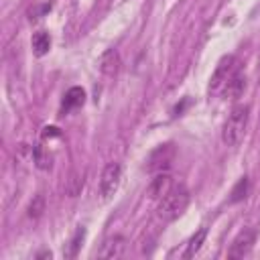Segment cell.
I'll use <instances>...</instances> for the list:
<instances>
[{
  "mask_svg": "<svg viewBox=\"0 0 260 260\" xmlns=\"http://www.w3.org/2000/svg\"><path fill=\"white\" fill-rule=\"evenodd\" d=\"M124 250H126V240L122 236H112L102 244V248L98 250V256L100 258H120L124 254Z\"/></svg>",
  "mask_w": 260,
  "mask_h": 260,
  "instance_id": "obj_8",
  "label": "cell"
},
{
  "mask_svg": "<svg viewBox=\"0 0 260 260\" xmlns=\"http://www.w3.org/2000/svg\"><path fill=\"white\" fill-rule=\"evenodd\" d=\"M171 189H173V177H171L167 171H162V173H156L154 179L148 183V187H146V197L152 199V201H160Z\"/></svg>",
  "mask_w": 260,
  "mask_h": 260,
  "instance_id": "obj_7",
  "label": "cell"
},
{
  "mask_svg": "<svg viewBox=\"0 0 260 260\" xmlns=\"http://www.w3.org/2000/svg\"><path fill=\"white\" fill-rule=\"evenodd\" d=\"M120 179H122V167L118 162H110L104 167L102 171V177H100V193L104 199L112 197L120 185Z\"/></svg>",
  "mask_w": 260,
  "mask_h": 260,
  "instance_id": "obj_4",
  "label": "cell"
},
{
  "mask_svg": "<svg viewBox=\"0 0 260 260\" xmlns=\"http://www.w3.org/2000/svg\"><path fill=\"white\" fill-rule=\"evenodd\" d=\"M236 73H240V61L236 59V57H223L221 61H219V65L215 67V71H213V75H211V81H209V91L211 93H217V91H221L223 89V85L236 75Z\"/></svg>",
  "mask_w": 260,
  "mask_h": 260,
  "instance_id": "obj_3",
  "label": "cell"
},
{
  "mask_svg": "<svg viewBox=\"0 0 260 260\" xmlns=\"http://www.w3.org/2000/svg\"><path fill=\"white\" fill-rule=\"evenodd\" d=\"M81 187H83V175L73 173L71 179H69V185H67V193H69L71 197H75V195L81 191Z\"/></svg>",
  "mask_w": 260,
  "mask_h": 260,
  "instance_id": "obj_16",
  "label": "cell"
},
{
  "mask_svg": "<svg viewBox=\"0 0 260 260\" xmlns=\"http://www.w3.org/2000/svg\"><path fill=\"white\" fill-rule=\"evenodd\" d=\"M30 45H32L35 55H39V57L47 55V53H49V49H51V37H49V32H45V30L35 32V35H32V39H30Z\"/></svg>",
  "mask_w": 260,
  "mask_h": 260,
  "instance_id": "obj_11",
  "label": "cell"
},
{
  "mask_svg": "<svg viewBox=\"0 0 260 260\" xmlns=\"http://www.w3.org/2000/svg\"><path fill=\"white\" fill-rule=\"evenodd\" d=\"M100 71L106 77H114L120 71V55L116 49H108L102 57H100Z\"/></svg>",
  "mask_w": 260,
  "mask_h": 260,
  "instance_id": "obj_9",
  "label": "cell"
},
{
  "mask_svg": "<svg viewBox=\"0 0 260 260\" xmlns=\"http://www.w3.org/2000/svg\"><path fill=\"white\" fill-rule=\"evenodd\" d=\"M205 236H207V230L205 228H201V230H197L193 236H191V240H189V244H187V250H185V258H191V256H195L197 252H199V248H201V244L205 242Z\"/></svg>",
  "mask_w": 260,
  "mask_h": 260,
  "instance_id": "obj_13",
  "label": "cell"
},
{
  "mask_svg": "<svg viewBox=\"0 0 260 260\" xmlns=\"http://www.w3.org/2000/svg\"><path fill=\"white\" fill-rule=\"evenodd\" d=\"M248 118H250V108L248 106H236L225 124H223V130H221V140L228 144V146H236L244 134H246V128H248Z\"/></svg>",
  "mask_w": 260,
  "mask_h": 260,
  "instance_id": "obj_2",
  "label": "cell"
},
{
  "mask_svg": "<svg viewBox=\"0 0 260 260\" xmlns=\"http://www.w3.org/2000/svg\"><path fill=\"white\" fill-rule=\"evenodd\" d=\"M173 158H175V146L173 144H160L158 148H154L150 152L146 169L152 171V173H162L171 167Z\"/></svg>",
  "mask_w": 260,
  "mask_h": 260,
  "instance_id": "obj_5",
  "label": "cell"
},
{
  "mask_svg": "<svg viewBox=\"0 0 260 260\" xmlns=\"http://www.w3.org/2000/svg\"><path fill=\"white\" fill-rule=\"evenodd\" d=\"M43 136H59V130L57 128H45V132H43Z\"/></svg>",
  "mask_w": 260,
  "mask_h": 260,
  "instance_id": "obj_19",
  "label": "cell"
},
{
  "mask_svg": "<svg viewBox=\"0 0 260 260\" xmlns=\"http://www.w3.org/2000/svg\"><path fill=\"white\" fill-rule=\"evenodd\" d=\"M83 100H85V91L81 87H71V89H67L65 98H63V110L69 112L73 108H79L83 104Z\"/></svg>",
  "mask_w": 260,
  "mask_h": 260,
  "instance_id": "obj_12",
  "label": "cell"
},
{
  "mask_svg": "<svg viewBox=\"0 0 260 260\" xmlns=\"http://www.w3.org/2000/svg\"><path fill=\"white\" fill-rule=\"evenodd\" d=\"M246 89V77L242 75V73H236L225 85H223V89H221V93H223V98L225 100H236V98H240L242 95V91Z\"/></svg>",
  "mask_w": 260,
  "mask_h": 260,
  "instance_id": "obj_10",
  "label": "cell"
},
{
  "mask_svg": "<svg viewBox=\"0 0 260 260\" xmlns=\"http://www.w3.org/2000/svg\"><path fill=\"white\" fill-rule=\"evenodd\" d=\"M246 191H248V181H246V177H242L232 191V201H240L242 197H246Z\"/></svg>",
  "mask_w": 260,
  "mask_h": 260,
  "instance_id": "obj_18",
  "label": "cell"
},
{
  "mask_svg": "<svg viewBox=\"0 0 260 260\" xmlns=\"http://www.w3.org/2000/svg\"><path fill=\"white\" fill-rule=\"evenodd\" d=\"M83 238H85V230H83V228H79V230L73 234V238L69 240V244L65 246L63 256H65V258H75V256H77V252H79V248H81Z\"/></svg>",
  "mask_w": 260,
  "mask_h": 260,
  "instance_id": "obj_14",
  "label": "cell"
},
{
  "mask_svg": "<svg viewBox=\"0 0 260 260\" xmlns=\"http://www.w3.org/2000/svg\"><path fill=\"white\" fill-rule=\"evenodd\" d=\"M43 211H45V197H43V195H37V197L30 201V205H28V209H26V215H28L30 219H39V217L43 215Z\"/></svg>",
  "mask_w": 260,
  "mask_h": 260,
  "instance_id": "obj_15",
  "label": "cell"
},
{
  "mask_svg": "<svg viewBox=\"0 0 260 260\" xmlns=\"http://www.w3.org/2000/svg\"><path fill=\"white\" fill-rule=\"evenodd\" d=\"M189 205V191L179 185V187H173L160 201H158V207H156V213L162 221H175L177 217L183 215V211L187 209Z\"/></svg>",
  "mask_w": 260,
  "mask_h": 260,
  "instance_id": "obj_1",
  "label": "cell"
},
{
  "mask_svg": "<svg viewBox=\"0 0 260 260\" xmlns=\"http://www.w3.org/2000/svg\"><path fill=\"white\" fill-rule=\"evenodd\" d=\"M254 242H256V230H252V228L242 230V232L234 238V242H232V246H230V250H228V256H230V258H244V256L252 250Z\"/></svg>",
  "mask_w": 260,
  "mask_h": 260,
  "instance_id": "obj_6",
  "label": "cell"
},
{
  "mask_svg": "<svg viewBox=\"0 0 260 260\" xmlns=\"http://www.w3.org/2000/svg\"><path fill=\"white\" fill-rule=\"evenodd\" d=\"M35 162L39 169H49L51 167V156L43 150V146H37L35 148Z\"/></svg>",
  "mask_w": 260,
  "mask_h": 260,
  "instance_id": "obj_17",
  "label": "cell"
}]
</instances>
